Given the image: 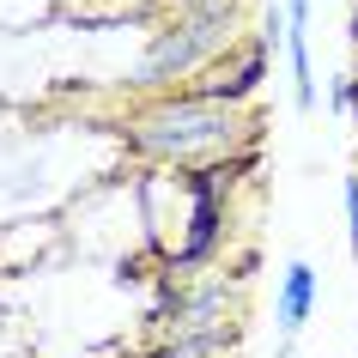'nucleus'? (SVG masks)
Instances as JSON below:
<instances>
[{"label": "nucleus", "instance_id": "f257e3e1", "mask_svg": "<svg viewBox=\"0 0 358 358\" xmlns=\"http://www.w3.org/2000/svg\"><path fill=\"white\" fill-rule=\"evenodd\" d=\"M128 146L164 170H219L249 158L255 122L231 103H201L189 92H164L128 122Z\"/></svg>", "mask_w": 358, "mask_h": 358}, {"label": "nucleus", "instance_id": "f03ea898", "mask_svg": "<svg viewBox=\"0 0 358 358\" xmlns=\"http://www.w3.org/2000/svg\"><path fill=\"white\" fill-rule=\"evenodd\" d=\"M316 298H322V280L310 262H285L280 273V292H273V328H280V340H298L303 322L316 316Z\"/></svg>", "mask_w": 358, "mask_h": 358}, {"label": "nucleus", "instance_id": "7ed1b4c3", "mask_svg": "<svg viewBox=\"0 0 358 358\" xmlns=\"http://www.w3.org/2000/svg\"><path fill=\"white\" fill-rule=\"evenodd\" d=\"M340 207H346V243L358 255V176H340Z\"/></svg>", "mask_w": 358, "mask_h": 358}, {"label": "nucleus", "instance_id": "20e7f679", "mask_svg": "<svg viewBox=\"0 0 358 358\" xmlns=\"http://www.w3.org/2000/svg\"><path fill=\"white\" fill-rule=\"evenodd\" d=\"M285 19H292V31H310V0H285Z\"/></svg>", "mask_w": 358, "mask_h": 358}, {"label": "nucleus", "instance_id": "39448f33", "mask_svg": "<svg viewBox=\"0 0 358 358\" xmlns=\"http://www.w3.org/2000/svg\"><path fill=\"white\" fill-rule=\"evenodd\" d=\"M273 358H298V340H280V352Z\"/></svg>", "mask_w": 358, "mask_h": 358}, {"label": "nucleus", "instance_id": "423d86ee", "mask_svg": "<svg viewBox=\"0 0 358 358\" xmlns=\"http://www.w3.org/2000/svg\"><path fill=\"white\" fill-rule=\"evenodd\" d=\"M346 31H352V49H358V0H352V24H346Z\"/></svg>", "mask_w": 358, "mask_h": 358}]
</instances>
